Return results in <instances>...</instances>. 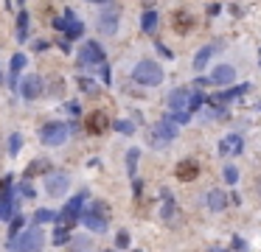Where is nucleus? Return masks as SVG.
<instances>
[{
	"label": "nucleus",
	"instance_id": "obj_6",
	"mask_svg": "<svg viewBox=\"0 0 261 252\" xmlns=\"http://www.w3.org/2000/svg\"><path fill=\"white\" fill-rule=\"evenodd\" d=\"M174 134H177V126L171 124V120H160V124L155 126V132L149 134V143H152V146H166L169 140H174Z\"/></svg>",
	"mask_w": 261,
	"mask_h": 252
},
{
	"label": "nucleus",
	"instance_id": "obj_5",
	"mask_svg": "<svg viewBox=\"0 0 261 252\" xmlns=\"http://www.w3.org/2000/svg\"><path fill=\"white\" fill-rule=\"evenodd\" d=\"M68 188H71V176L62 174V171H54V174L45 176V194L48 196H62L68 194Z\"/></svg>",
	"mask_w": 261,
	"mask_h": 252
},
{
	"label": "nucleus",
	"instance_id": "obj_28",
	"mask_svg": "<svg viewBox=\"0 0 261 252\" xmlns=\"http://www.w3.org/2000/svg\"><path fill=\"white\" fill-rule=\"evenodd\" d=\"M17 188H20V194L26 196V199H34V196H37V190L31 188L29 182H20V185H17Z\"/></svg>",
	"mask_w": 261,
	"mask_h": 252
},
{
	"label": "nucleus",
	"instance_id": "obj_24",
	"mask_svg": "<svg viewBox=\"0 0 261 252\" xmlns=\"http://www.w3.org/2000/svg\"><path fill=\"white\" fill-rule=\"evenodd\" d=\"M23 224H26V218H23L20 210H17L15 216H12V224H9V236H17V232L23 230Z\"/></svg>",
	"mask_w": 261,
	"mask_h": 252
},
{
	"label": "nucleus",
	"instance_id": "obj_13",
	"mask_svg": "<svg viewBox=\"0 0 261 252\" xmlns=\"http://www.w3.org/2000/svg\"><path fill=\"white\" fill-rule=\"evenodd\" d=\"M99 31L101 34H115L118 31V8H107L99 17Z\"/></svg>",
	"mask_w": 261,
	"mask_h": 252
},
{
	"label": "nucleus",
	"instance_id": "obj_32",
	"mask_svg": "<svg viewBox=\"0 0 261 252\" xmlns=\"http://www.w3.org/2000/svg\"><path fill=\"white\" fill-rule=\"evenodd\" d=\"M71 246H73V250H87L90 241H87V238H76V241H71Z\"/></svg>",
	"mask_w": 261,
	"mask_h": 252
},
{
	"label": "nucleus",
	"instance_id": "obj_8",
	"mask_svg": "<svg viewBox=\"0 0 261 252\" xmlns=\"http://www.w3.org/2000/svg\"><path fill=\"white\" fill-rule=\"evenodd\" d=\"M85 129L90 134H104L107 129H110V118H107V112L96 110V112H87L85 118Z\"/></svg>",
	"mask_w": 261,
	"mask_h": 252
},
{
	"label": "nucleus",
	"instance_id": "obj_30",
	"mask_svg": "<svg viewBox=\"0 0 261 252\" xmlns=\"http://www.w3.org/2000/svg\"><path fill=\"white\" fill-rule=\"evenodd\" d=\"M135 162H138V148H132L127 157V166H129V174H135Z\"/></svg>",
	"mask_w": 261,
	"mask_h": 252
},
{
	"label": "nucleus",
	"instance_id": "obj_23",
	"mask_svg": "<svg viewBox=\"0 0 261 252\" xmlns=\"http://www.w3.org/2000/svg\"><path fill=\"white\" fill-rule=\"evenodd\" d=\"M54 218H57V213H54V210H48V208H40L34 213V222L37 224H48V222H54Z\"/></svg>",
	"mask_w": 261,
	"mask_h": 252
},
{
	"label": "nucleus",
	"instance_id": "obj_20",
	"mask_svg": "<svg viewBox=\"0 0 261 252\" xmlns=\"http://www.w3.org/2000/svg\"><path fill=\"white\" fill-rule=\"evenodd\" d=\"M227 204V196L222 194V190H211V194H208V208L211 210H222Z\"/></svg>",
	"mask_w": 261,
	"mask_h": 252
},
{
	"label": "nucleus",
	"instance_id": "obj_27",
	"mask_svg": "<svg viewBox=\"0 0 261 252\" xmlns=\"http://www.w3.org/2000/svg\"><path fill=\"white\" fill-rule=\"evenodd\" d=\"M222 176H225V182H230V185H233V182L239 180V168L227 166V168H225V174H222Z\"/></svg>",
	"mask_w": 261,
	"mask_h": 252
},
{
	"label": "nucleus",
	"instance_id": "obj_9",
	"mask_svg": "<svg viewBox=\"0 0 261 252\" xmlns=\"http://www.w3.org/2000/svg\"><path fill=\"white\" fill-rule=\"evenodd\" d=\"M104 62V50L96 42H85L79 50V64H101Z\"/></svg>",
	"mask_w": 261,
	"mask_h": 252
},
{
	"label": "nucleus",
	"instance_id": "obj_11",
	"mask_svg": "<svg viewBox=\"0 0 261 252\" xmlns=\"http://www.w3.org/2000/svg\"><path fill=\"white\" fill-rule=\"evenodd\" d=\"M26 62H29V56L26 54H15L12 56V70H9V87H12V90H17V87H20V70L26 68Z\"/></svg>",
	"mask_w": 261,
	"mask_h": 252
},
{
	"label": "nucleus",
	"instance_id": "obj_10",
	"mask_svg": "<svg viewBox=\"0 0 261 252\" xmlns=\"http://www.w3.org/2000/svg\"><path fill=\"white\" fill-rule=\"evenodd\" d=\"M85 199H87V194H79V196H73L71 202L65 204V210H62L65 224H73L76 218H82V204H85Z\"/></svg>",
	"mask_w": 261,
	"mask_h": 252
},
{
	"label": "nucleus",
	"instance_id": "obj_34",
	"mask_svg": "<svg viewBox=\"0 0 261 252\" xmlns=\"http://www.w3.org/2000/svg\"><path fill=\"white\" fill-rule=\"evenodd\" d=\"M258 190H261V180H258Z\"/></svg>",
	"mask_w": 261,
	"mask_h": 252
},
{
	"label": "nucleus",
	"instance_id": "obj_2",
	"mask_svg": "<svg viewBox=\"0 0 261 252\" xmlns=\"http://www.w3.org/2000/svg\"><path fill=\"white\" fill-rule=\"evenodd\" d=\"M82 222H85V227L93 232L107 230V224H110V208H107L104 202H93V208L82 213Z\"/></svg>",
	"mask_w": 261,
	"mask_h": 252
},
{
	"label": "nucleus",
	"instance_id": "obj_12",
	"mask_svg": "<svg viewBox=\"0 0 261 252\" xmlns=\"http://www.w3.org/2000/svg\"><path fill=\"white\" fill-rule=\"evenodd\" d=\"M177 180L180 182H194L199 176V166L194 160H183V162H177Z\"/></svg>",
	"mask_w": 261,
	"mask_h": 252
},
{
	"label": "nucleus",
	"instance_id": "obj_29",
	"mask_svg": "<svg viewBox=\"0 0 261 252\" xmlns=\"http://www.w3.org/2000/svg\"><path fill=\"white\" fill-rule=\"evenodd\" d=\"M115 246L127 250V246H129V232H118V238H115Z\"/></svg>",
	"mask_w": 261,
	"mask_h": 252
},
{
	"label": "nucleus",
	"instance_id": "obj_31",
	"mask_svg": "<svg viewBox=\"0 0 261 252\" xmlns=\"http://www.w3.org/2000/svg\"><path fill=\"white\" fill-rule=\"evenodd\" d=\"M143 28H146V31H152V28H155V12H149L146 17H143Z\"/></svg>",
	"mask_w": 261,
	"mask_h": 252
},
{
	"label": "nucleus",
	"instance_id": "obj_26",
	"mask_svg": "<svg viewBox=\"0 0 261 252\" xmlns=\"http://www.w3.org/2000/svg\"><path fill=\"white\" fill-rule=\"evenodd\" d=\"M54 244H57V246H62V244H71V236H68V230L57 227V232H54Z\"/></svg>",
	"mask_w": 261,
	"mask_h": 252
},
{
	"label": "nucleus",
	"instance_id": "obj_18",
	"mask_svg": "<svg viewBox=\"0 0 261 252\" xmlns=\"http://www.w3.org/2000/svg\"><path fill=\"white\" fill-rule=\"evenodd\" d=\"M26 40H29V12H20L17 14V42Z\"/></svg>",
	"mask_w": 261,
	"mask_h": 252
},
{
	"label": "nucleus",
	"instance_id": "obj_1",
	"mask_svg": "<svg viewBox=\"0 0 261 252\" xmlns=\"http://www.w3.org/2000/svg\"><path fill=\"white\" fill-rule=\"evenodd\" d=\"M43 230H40V224L37 227H31V230H26V232H17V236H12L6 241V250H31V252H37V250H43Z\"/></svg>",
	"mask_w": 261,
	"mask_h": 252
},
{
	"label": "nucleus",
	"instance_id": "obj_21",
	"mask_svg": "<svg viewBox=\"0 0 261 252\" xmlns=\"http://www.w3.org/2000/svg\"><path fill=\"white\" fill-rule=\"evenodd\" d=\"M51 168V162L48 160H31L29 162V168H26V176H37V174H45Z\"/></svg>",
	"mask_w": 261,
	"mask_h": 252
},
{
	"label": "nucleus",
	"instance_id": "obj_15",
	"mask_svg": "<svg viewBox=\"0 0 261 252\" xmlns=\"http://www.w3.org/2000/svg\"><path fill=\"white\" fill-rule=\"evenodd\" d=\"M211 82L219 84V87H225V84H233V82H236V70H233L230 64H219V68L213 70Z\"/></svg>",
	"mask_w": 261,
	"mask_h": 252
},
{
	"label": "nucleus",
	"instance_id": "obj_22",
	"mask_svg": "<svg viewBox=\"0 0 261 252\" xmlns=\"http://www.w3.org/2000/svg\"><path fill=\"white\" fill-rule=\"evenodd\" d=\"M20 152H23V134L12 132L9 134V157H17Z\"/></svg>",
	"mask_w": 261,
	"mask_h": 252
},
{
	"label": "nucleus",
	"instance_id": "obj_33",
	"mask_svg": "<svg viewBox=\"0 0 261 252\" xmlns=\"http://www.w3.org/2000/svg\"><path fill=\"white\" fill-rule=\"evenodd\" d=\"M118 129H121V132H124V134H129V132H132V129H135V126L129 124V120H121V124H118Z\"/></svg>",
	"mask_w": 261,
	"mask_h": 252
},
{
	"label": "nucleus",
	"instance_id": "obj_7",
	"mask_svg": "<svg viewBox=\"0 0 261 252\" xmlns=\"http://www.w3.org/2000/svg\"><path fill=\"white\" fill-rule=\"evenodd\" d=\"M43 90H45V84H43V78L40 76H26V78H20V96L26 98V101H34V98H40L43 96Z\"/></svg>",
	"mask_w": 261,
	"mask_h": 252
},
{
	"label": "nucleus",
	"instance_id": "obj_19",
	"mask_svg": "<svg viewBox=\"0 0 261 252\" xmlns=\"http://www.w3.org/2000/svg\"><path fill=\"white\" fill-rule=\"evenodd\" d=\"M222 154H236V152H241V140H239V134H230V138H225L222 140V148H219Z\"/></svg>",
	"mask_w": 261,
	"mask_h": 252
},
{
	"label": "nucleus",
	"instance_id": "obj_17",
	"mask_svg": "<svg viewBox=\"0 0 261 252\" xmlns=\"http://www.w3.org/2000/svg\"><path fill=\"white\" fill-rule=\"evenodd\" d=\"M188 101H191V92L185 90V87H180V90H174L169 96V106H171V110H185Z\"/></svg>",
	"mask_w": 261,
	"mask_h": 252
},
{
	"label": "nucleus",
	"instance_id": "obj_4",
	"mask_svg": "<svg viewBox=\"0 0 261 252\" xmlns=\"http://www.w3.org/2000/svg\"><path fill=\"white\" fill-rule=\"evenodd\" d=\"M71 134V126L68 124H45L40 129V140H43L45 146H62L65 140Z\"/></svg>",
	"mask_w": 261,
	"mask_h": 252
},
{
	"label": "nucleus",
	"instance_id": "obj_16",
	"mask_svg": "<svg viewBox=\"0 0 261 252\" xmlns=\"http://www.w3.org/2000/svg\"><path fill=\"white\" fill-rule=\"evenodd\" d=\"M171 26H174L177 34H185V31L194 28V17H191L188 12H174L171 14Z\"/></svg>",
	"mask_w": 261,
	"mask_h": 252
},
{
	"label": "nucleus",
	"instance_id": "obj_3",
	"mask_svg": "<svg viewBox=\"0 0 261 252\" xmlns=\"http://www.w3.org/2000/svg\"><path fill=\"white\" fill-rule=\"evenodd\" d=\"M132 76H135V82L146 84V87H155V84L163 82V70H160V64H157V62H152V59H143V62L135 64Z\"/></svg>",
	"mask_w": 261,
	"mask_h": 252
},
{
	"label": "nucleus",
	"instance_id": "obj_25",
	"mask_svg": "<svg viewBox=\"0 0 261 252\" xmlns=\"http://www.w3.org/2000/svg\"><path fill=\"white\" fill-rule=\"evenodd\" d=\"M208 59H211V48H202V50L197 54V59H194V68L202 70L205 64H208Z\"/></svg>",
	"mask_w": 261,
	"mask_h": 252
},
{
	"label": "nucleus",
	"instance_id": "obj_14",
	"mask_svg": "<svg viewBox=\"0 0 261 252\" xmlns=\"http://www.w3.org/2000/svg\"><path fill=\"white\" fill-rule=\"evenodd\" d=\"M15 216V196L12 190H0V222H12Z\"/></svg>",
	"mask_w": 261,
	"mask_h": 252
}]
</instances>
